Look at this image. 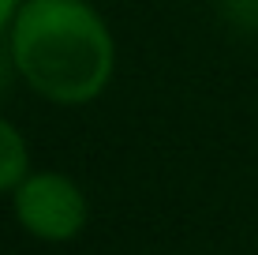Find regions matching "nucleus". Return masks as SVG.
I'll return each instance as SVG.
<instances>
[{"instance_id":"obj_1","label":"nucleus","mask_w":258,"mask_h":255,"mask_svg":"<svg viewBox=\"0 0 258 255\" xmlns=\"http://www.w3.org/2000/svg\"><path fill=\"white\" fill-rule=\"evenodd\" d=\"M19 79L56 105H86L116 68L109 23L86 0H26L8 30Z\"/></svg>"},{"instance_id":"obj_2","label":"nucleus","mask_w":258,"mask_h":255,"mask_svg":"<svg viewBox=\"0 0 258 255\" xmlns=\"http://www.w3.org/2000/svg\"><path fill=\"white\" fill-rule=\"evenodd\" d=\"M15 218L38 240H71L86 225V199L64 173H30L15 188Z\"/></svg>"},{"instance_id":"obj_3","label":"nucleus","mask_w":258,"mask_h":255,"mask_svg":"<svg viewBox=\"0 0 258 255\" xmlns=\"http://www.w3.org/2000/svg\"><path fill=\"white\" fill-rule=\"evenodd\" d=\"M26 169H30V154H26L19 128L0 117V191H15L30 177Z\"/></svg>"},{"instance_id":"obj_4","label":"nucleus","mask_w":258,"mask_h":255,"mask_svg":"<svg viewBox=\"0 0 258 255\" xmlns=\"http://www.w3.org/2000/svg\"><path fill=\"white\" fill-rule=\"evenodd\" d=\"M12 75H19V68H15V57H12V45H0V98H4L8 83H12Z\"/></svg>"},{"instance_id":"obj_5","label":"nucleus","mask_w":258,"mask_h":255,"mask_svg":"<svg viewBox=\"0 0 258 255\" xmlns=\"http://www.w3.org/2000/svg\"><path fill=\"white\" fill-rule=\"evenodd\" d=\"M19 0H0V34L4 30H12V23H15V15H19Z\"/></svg>"}]
</instances>
